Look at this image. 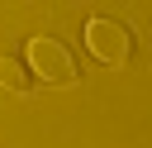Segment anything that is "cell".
I'll return each mask as SVG.
<instances>
[{
	"mask_svg": "<svg viewBox=\"0 0 152 148\" xmlns=\"http://www.w3.org/2000/svg\"><path fill=\"white\" fill-rule=\"evenodd\" d=\"M86 48L104 62V67H124L133 57V38L119 19H90L86 24Z\"/></svg>",
	"mask_w": 152,
	"mask_h": 148,
	"instance_id": "cell-2",
	"label": "cell"
},
{
	"mask_svg": "<svg viewBox=\"0 0 152 148\" xmlns=\"http://www.w3.org/2000/svg\"><path fill=\"white\" fill-rule=\"evenodd\" d=\"M0 86H5V91H14V95H28V91H33V72H28L19 57L0 53Z\"/></svg>",
	"mask_w": 152,
	"mask_h": 148,
	"instance_id": "cell-3",
	"label": "cell"
},
{
	"mask_svg": "<svg viewBox=\"0 0 152 148\" xmlns=\"http://www.w3.org/2000/svg\"><path fill=\"white\" fill-rule=\"evenodd\" d=\"M28 72L43 86H71L76 81V57L57 38H28Z\"/></svg>",
	"mask_w": 152,
	"mask_h": 148,
	"instance_id": "cell-1",
	"label": "cell"
}]
</instances>
